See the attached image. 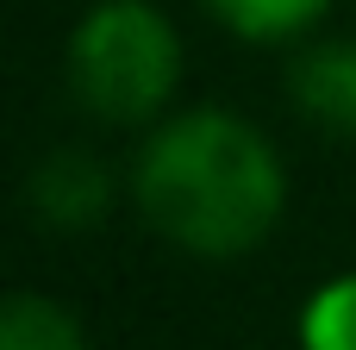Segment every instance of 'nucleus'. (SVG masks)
I'll use <instances>...</instances> for the list:
<instances>
[{"label":"nucleus","instance_id":"nucleus-1","mask_svg":"<svg viewBox=\"0 0 356 350\" xmlns=\"http://www.w3.org/2000/svg\"><path fill=\"white\" fill-rule=\"evenodd\" d=\"M125 200L169 250L232 263L282 225L288 163L257 119L232 106H175L138 138Z\"/></svg>","mask_w":356,"mask_h":350},{"label":"nucleus","instance_id":"nucleus-7","mask_svg":"<svg viewBox=\"0 0 356 350\" xmlns=\"http://www.w3.org/2000/svg\"><path fill=\"white\" fill-rule=\"evenodd\" d=\"M294 344L300 350H356V269L325 276L300 313H294Z\"/></svg>","mask_w":356,"mask_h":350},{"label":"nucleus","instance_id":"nucleus-4","mask_svg":"<svg viewBox=\"0 0 356 350\" xmlns=\"http://www.w3.org/2000/svg\"><path fill=\"white\" fill-rule=\"evenodd\" d=\"M288 100L307 125L356 138V38H307L288 56Z\"/></svg>","mask_w":356,"mask_h":350},{"label":"nucleus","instance_id":"nucleus-2","mask_svg":"<svg viewBox=\"0 0 356 350\" xmlns=\"http://www.w3.org/2000/svg\"><path fill=\"white\" fill-rule=\"evenodd\" d=\"M63 75L88 119L150 132L163 113H175L188 50L156 0H94L69 25Z\"/></svg>","mask_w":356,"mask_h":350},{"label":"nucleus","instance_id":"nucleus-5","mask_svg":"<svg viewBox=\"0 0 356 350\" xmlns=\"http://www.w3.org/2000/svg\"><path fill=\"white\" fill-rule=\"evenodd\" d=\"M219 31L244 44H307L338 0H200Z\"/></svg>","mask_w":356,"mask_h":350},{"label":"nucleus","instance_id":"nucleus-6","mask_svg":"<svg viewBox=\"0 0 356 350\" xmlns=\"http://www.w3.org/2000/svg\"><path fill=\"white\" fill-rule=\"evenodd\" d=\"M0 350H94V344H88V326L63 301L19 288L0 307Z\"/></svg>","mask_w":356,"mask_h":350},{"label":"nucleus","instance_id":"nucleus-3","mask_svg":"<svg viewBox=\"0 0 356 350\" xmlns=\"http://www.w3.org/2000/svg\"><path fill=\"white\" fill-rule=\"evenodd\" d=\"M113 200H119L113 169L81 144H63V150L38 157L31 175H25V207L50 232H88L113 213Z\"/></svg>","mask_w":356,"mask_h":350}]
</instances>
